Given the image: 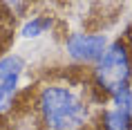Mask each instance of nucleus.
I'll use <instances>...</instances> for the list:
<instances>
[{
    "mask_svg": "<svg viewBox=\"0 0 132 130\" xmlns=\"http://www.w3.org/2000/svg\"><path fill=\"white\" fill-rule=\"evenodd\" d=\"M108 47L105 34H85V32H74L65 38V52L72 61L76 63H96L98 56Z\"/></svg>",
    "mask_w": 132,
    "mask_h": 130,
    "instance_id": "3",
    "label": "nucleus"
},
{
    "mask_svg": "<svg viewBox=\"0 0 132 130\" xmlns=\"http://www.w3.org/2000/svg\"><path fill=\"white\" fill-rule=\"evenodd\" d=\"M22 72H25V61L18 54H9L0 58V114L14 105Z\"/></svg>",
    "mask_w": 132,
    "mask_h": 130,
    "instance_id": "4",
    "label": "nucleus"
},
{
    "mask_svg": "<svg viewBox=\"0 0 132 130\" xmlns=\"http://www.w3.org/2000/svg\"><path fill=\"white\" fill-rule=\"evenodd\" d=\"M36 110L47 130H78L90 114V105L83 96L63 83L43 85L36 96Z\"/></svg>",
    "mask_w": 132,
    "mask_h": 130,
    "instance_id": "1",
    "label": "nucleus"
},
{
    "mask_svg": "<svg viewBox=\"0 0 132 130\" xmlns=\"http://www.w3.org/2000/svg\"><path fill=\"white\" fill-rule=\"evenodd\" d=\"M92 76H94V85L98 88V92H103L108 96H112L114 92H119L123 88H130V81H132V49H130V45L123 38L108 43L103 54L94 63Z\"/></svg>",
    "mask_w": 132,
    "mask_h": 130,
    "instance_id": "2",
    "label": "nucleus"
},
{
    "mask_svg": "<svg viewBox=\"0 0 132 130\" xmlns=\"http://www.w3.org/2000/svg\"><path fill=\"white\" fill-rule=\"evenodd\" d=\"M52 27V16H34L31 20H27L20 29L22 38H38L43 36L47 29Z\"/></svg>",
    "mask_w": 132,
    "mask_h": 130,
    "instance_id": "6",
    "label": "nucleus"
},
{
    "mask_svg": "<svg viewBox=\"0 0 132 130\" xmlns=\"http://www.w3.org/2000/svg\"><path fill=\"white\" fill-rule=\"evenodd\" d=\"M110 99H112V105L117 110H123V112H130L132 114V90L130 88H123L119 92H114Z\"/></svg>",
    "mask_w": 132,
    "mask_h": 130,
    "instance_id": "7",
    "label": "nucleus"
},
{
    "mask_svg": "<svg viewBox=\"0 0 132 130\" xmlns=\"http://www.w3.org/2000/svg\"><path fill=\"white\" fill-rule=\"evenodd\" d=\"M101 128L103 130H132V114L117 108H110L101 114Z\"/></svg>",
    "mask_w": 132,
    "mask_h": 130,
    "instance_id": "5",
    "label": "nucleus"
}]
</instances>
